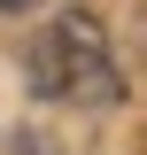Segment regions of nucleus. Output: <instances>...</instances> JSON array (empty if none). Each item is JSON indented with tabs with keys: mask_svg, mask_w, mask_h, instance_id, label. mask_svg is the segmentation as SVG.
<instances>
[{
	"mask_svg": "<svg viewBox=\"0 0 147 155\" xmlns=\"http://www.w3.org/2000/svg\"><path fill=\"white\" fill-rule=\"evenodd\" d=\"M31 85L47 101H109L124 93L116 85V54H109V31L93 8H62L31 47Z\"/></svg>",
	"mask_w": 147,
	"mask_h": 155,
	"instance_id": "1",
	"label": "nucleus"
},
{
	"mask_svg": "<svg viewBox=\"0 0 147 155\" xmlns=\"http://www.w3.org/2000/svg\"><path fill=\"white\" fill-rule=\"evenodd\" d=\"M23 8H31V0H0V16H23Z\"/></svg>",
	"mask_w": 147,
	"mask_h": 155,
	"instance_id": "2",
	"label": "nucleus"
}]
</instances>
